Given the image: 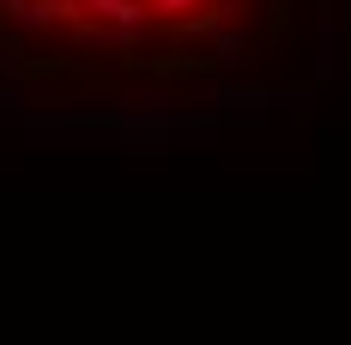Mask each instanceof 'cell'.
<instances>
[{
    "label": "cell",
    "instance_id": "cell-1",
    "mask_svg": "<svg viewBox=\"0 0 351 345\" xmlns=\"http://www.w3.org/2000/svg\"><path fill=\"white\" fill-rule=\"evenodd\" d=\"M291 0H0V61L200 79L248 61Z\"/></svg>",
    "mask_w": 351,
    "mask_h": 345
}]
</instances>
